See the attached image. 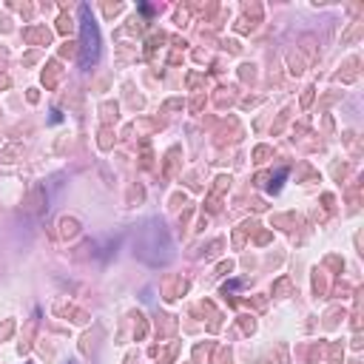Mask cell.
<instances>
[{
	"label": "cell",
	"instance_id": "cell-2",
	"mask_svg": "<svg viewBox=\"0 0 364 364\" xmlns=\"http://www.w3.org/2000/svg\"><path fill=\"white\" fill-rule=\"evenodd\" d=\"M80 230V225H77V219H63V230L60 234L63 236H74Z\"/></svg>",
	"mask_w": 364,
	"mask_h": 364
},
{
	"label": "cell",
	"instance_id": "cell-1",
	"mask_svg": "<svg viewBox=\"0 0 364 364\" xmlns=\"http://www.w3.org/2000/svg\"><path fill=\"white\" fill-rule=\"evenodd\" d=\"M80 15H83V57L80 60H83L86 69H91L100 57V31H97V23H94L88 6L80 9Z\"/></svg>",
	"mask_w": 364,
	"mask_h": 364
}]
</instances>
